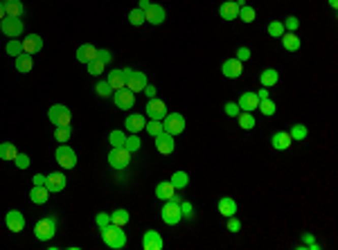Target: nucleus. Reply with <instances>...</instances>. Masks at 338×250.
I'll return each instance as SVG.
<instances>
[{
  "mask_svg": "<svg viewBox=\"0 0 338 250\" xmlns=\"http://www.w3.org/2000/svg\"><path fill=\"white\" fill-rule=\"evenodd\" d=\"M97 59L104 61V64H111L113 61V54L108 50H97Z\"/></svg>",
  "mask_w": 338,
  "mask_h": 250,
  "instance_id": "6e6d98bb",
  "label": "nucleus"
},
{
  "mask_svg": "<svg viewBox=\"0 0 338 250\" xmlns=\"http://www.w3.org/2000/svg\"><path fill=\"white\" fill-rule=\"evenodd\" d=\"M102 241L113 250H122L124 246H127V234H124L122 228L108 223L106 228H102Z\"/></svg>",
  "mask_w": 338,
  "mask_h": 250,
  "instance_id": "f257e3e1",
  "label": "nucleus"
},
{
  "mask_svg": "<svg viewBox=\"0 0 338 250\" xmlns=\"http://www.w3.org/2000/svg\"><path fill=\"white\" fill-rule=\"evenodd\" d=\"M45 187H48L50 194H56V192L66 190V176L61 171H54V174L45 176Z\"/></svg>",
  "mask_w": 338,
  "mask_h": 250,
  "instance_id": "a211bd4d",
  "label": "nucleus"
},
{
  "mask_svg": "<svg viewBox=\"0 0 338 250\" xmlns=\"http://www.w3.org/2000/svg\"><path fill=\"white\" fill-rule=\"evenodd\" d=\"M169 183L176 187V190H185L187 185H190V174L187 171H174L169 178Z\"/></svg>",
  "mask_w": 338,
  "mask_h": 250,
  "instance_id": "2f4dec72",
  "label": "nucleus"
},
{
  "mask_svg": "<svg viewBox=\"0 0 338 250\" xmlns=\"http://www.w3.org/2000/svg\"><path fill=\"white\" fill-rule=\"evenodd\" d=\"M7 14H5V3H0V20H3Z\"/></svg>",
  "mask_w": 338,
  "mask_h": 250,
  "instance_id": "e2e57ef3",
  "label": "nucleus"
},
{
  "mask_svg": "<svg viewBox=\"0 0 338 250\" xmlns=\"http://www.w3.org/2000/svg\"><path fill=\"white\" fill-rule=\"evenodd\" d=\"M306 133H309V131H306L304 124H293V127H291V131H289V135L293 138V142H295V140H304Z\"/></svg>",
  "mask_w": 338,
  "mask_h": 250,
  "instance_id": "c03bdc74",
  "label": "nucleus"
},
{
  "mask_svg": "<svg viewBox=\"0 0 338 250\" xmlns=\"http://www.w3.org/2000/svg\"><path fill=\"white\" fill-rule=\"evenodd\" d=\"M221 72H223V77H228V79H239V77L243 75V64L239 59H228V61H223Z\"/></svg>",
  "mask_w": 338,
  "mask_h": 250,
  "instance_id": "4468645a",
  "label": "nucleus"
},
{
  "mask_svg": "<svg viewBox=\"0 0 338 250\" xmlns=\"http://www.w3.org/2000/svg\"><path fill=\"white\" fill-rule=\"evenodd\" d=\"M270 144H273V149H278V151H287L291 144H293V138L289 135V131H278V133H273V138H270Z\"/></svg>",
  "mask_w": 338,
  "mask_h": 250,
  "instance_id": "412c9836",
  "label": "nucleus"
},
{
  "mask_svg": "<svg viewBox=\"0 0 338 250\" xmlns=\"http://www.w3.org/2000/svg\"><path fill=\"white\" fill-rule=\"evenodd\" d=\"M16 155H18L16 144H12V142L0 144V160H16Z\"/></svg>",
  "mask_w": 338,
  "mask_h": 250,
  "instance_id": "473e14b6",
  "label": "nucleus"
},
{
  "mask_svg": "<svg viewBox=\"0 0 338 250\" xmlns=\"http://www.w3.org/2000/svg\"><path fill=\"white\" fill-rule=\"evenodd\" d=\"M223 111H226V115H228V117H237L239 113H241V108H239V104H237V102H228L226 106H223Z\"/></svg>",
  "mask_w": 338,
  "mask_h": 250,
  "instance_id": "de8ad7c7",
  "label": "nucleus"
},
{
  "mask_svg": "<svg viewBox=\"0 0 338 250\" xmlns=\"http://www.w3.org/2000/svg\"><path fill=\"white\" fill-rule=\"evenodd\" d=\"M163 131H167L169 135H180L185 131V117L180 113H167L163 117Z\"/></svg>",
  "mask_w": 338,
  "mask_h": 250,
  "instance_id": "0eeeda50",
  "label": "nucleus"
},
{
  "mask_svg": "<svg viewBox=\"0 0 338 250\" xmlns=\"http://www.w3.org/2000/svg\"><path fill=\"white\" fill-rule=\"evenodd\" d=\"M144 131H147L149 135H158L160 131H163V119H149L147 124H144Z\"/></svg>",
  "mask_w": 338,
  "mask_h": 250,
  "instance_id": "37998d69",
  "label": "nucleus"
},
{
  "mask_svg": "<svg viewBox=\"0 0 338 250\" xmlns=\"http://www.w3.org/2000/svg\"><path fill=\"white\" fill-rule=\"evenodd\" d=\"M108 142L113 144V147H124V142H127V133H122V131H111L108 133Z\"/></svg>",
  "mask_w": 338,
  "mask_h": 250,
  "instance_id": "ea45409f",
  "label": "nucleus"
},
{
  "mask_svg": "<svg viewBox=\"0 0 338 250\" xmlns=\"http://www.w3.org/2000/svg\"><path fill=\"white\" fill-rule=\"evenodd\" d=\"M165 241H163V234L156 232V230H147L142 237V248L144 250H163Z\"/></svg>",
  "mask_w": 338,
  "mask_h": 250,
  "instance_id": "dca6fc26",
  "label": "nucleus"
},
{
  "mask_svg": "<svg viewBox=\"0 0 338 250\" xmlns=\"http://www.w3.org/2000/svg\"><path fill=\"white\" fill-rule=\"evenodd\" d=\"M329 5H331V7L336 9V7H338V0H329Z\"/></svg>",
  "mask_w": 338,
  "mask_h": 250,
  "instance_id": "0e129e2a",
  "label": "nucleus"
},
{
  "mask_svg": "<svg viewBox=\"0 0 338 250\" xmlns=\"http://www.w3.org/2000/svg\"><path fill=\"white\" fill-rule=\"evenodd\" d=\"M54 158L64 169H75L77 167V153H75V149L68 147V144H59V147H56Z\"/></svg>",
  "mask_w": 338,
  "mask_h": 250,
  "instance_id": "39448f33",
  "label": "nucleus"
},
{
  "mask_svg": "<svg viewBox=\"0 0 338 250\" xmlns=\"http://www.w3.org/2000/svg\"><path fill=\"white\" fill-rule=\"evenodd\" d=\"M5 52H7L9 56H14V59H16L18 54H23V43H20L18 39H9V43L5 45Z\"/></svg>",
  "mask_w": 338,
  "mask_h": 250,
  "instance_id": "c9c22d12",
  "label": "nucleus"
},
{
  "mask_svg": "<svg viewBox=\"0 0 338 250\" xmlns=\"http://www.w3.org/2000/svg\"><path fill=\"white\" fill-rule=\"evenodd\" d=\"M237 122H239V127H241L243 131H251V129H255V115H253V113L241 111L237 115Z\"/></svg>",
  "mask_w": 338,
  "mask_h": 250,
  "instance_id": "72a5a7b5",
  "label": "nucleus"
},
{
  "mask_svg": "<svg viewBox=\"0 0 338 250\" xmlns=\"http://www.w3.org/2000/svg\"><path fill=\"white\" fill-rule=\"evenodd\" d=\"M5 223H7V228L12 232H23L25 230V216L20 214L18 210H9L7 214H5Z\"/></svg>",
  "mask_w": 338,
  "mask_h": 250,
  "instance_id": "f3484780",
  "label": "nucleus"
},
{
  "mask_svg": "<svg viewBox=\"0 0 338 250\" xmlns=\"http://www.w3.org/2000/svg\"><path fill=\"white\" fill-rule=\"evenodd\" d=\"M149 5H151V3H149V0H140V5H138V9H142V12H144V9H147V7H149Z\"/></svg>",
  "mask_w": 338,
  "mask_h": 250,
  "instance_id": "052dcab7",
  "label": "nucleus"
},
{
  "mask_svg": "<svg viewBox=\"0 0 338 250\" xmlns=\"http://www.w3.org/2000/svg\"><path fill=\"white\" fill-rule=\"evenodd\" d=\"M147 75L144 72H138V70H131V75L127 77V88L131 92H142L144 86H147Z\"/></svg>",
  "mask_w": 338,
  "mask_h": 250,
  "instance_id": "2eb2a0df",
  "label": "nucleus"
},
{
  "mask_svg": "<svg viewBox=\"0 0 338 250\" xmlns=\"http://www.w3.org/2000/svg\"><path fill=\"white\" fill-rule=\"evenodd\" d=\"M23 12H25V7H23L20 0H5V14H7V16L20 18V16H23Z\"/></svg>",
  "mask_w": 338,
  "mask_h": 250,
  "instance_id": "7c9ffc66",
  "label": "nucleus"
},
{
  "mask_svg": "<svg viewBox=\"0 0 338 250\" xmlns=\"http://www.w3.org/2000/svg\"><path fill=\"white\" fill-rule=\"evenodd\" d=\"M144 124H147V119L144 115H138V113H133V115L127 117V122H124V127H127L129 133H140L144 129Z\"/></svg>",
  "mask_w": 338,
  "mask_h": 250,
  "instance_id": "393cba45",
  "label": "nucleus"
},
{
  "mask_svg": "<svg viewBox=\"0 0 338 250\" xmlns=\"http://www.w3.org/2000/svg\"><path fill=\"white\" fill-rule=\"evenodd\" d=\"M282 25H284V29H287V32H295V29L300 27V20L295 18V16H289V18L284 20Z\"/></svg>",
  "mask_w": 338,
  "mask_h": 250,
  "instance_id": "8fccbe9b",
  "label": "nucleus"
},
{
  "mask_svg": "<svg viewBox=\"0 0 338 250\" xmlns=\"http://www.w3.org/2000/svg\"><path fill=\"white\" fill-rule=\"evenodd\" d=\"M48 117L54 127H70L72 124V113L68 106H64V104H52L50 111H48Z\"/></svg>",
  "mask_w": 338,
  "mask_h": 250,
  "instance_id": "20e7f679",
  "label": "nucleus"
},
{
  "mask_svg": "<svg viewBox=\"0 0 338 250\" xmlns=\"http://www.w3.org/2000/svg\"><path fill=\"white\" fill-rule=\"evenodd\" d=\"M153 142H156V149H158V153H163V155H169V153H174V135H169L167 131H160L158 135L153 138Z\"/></svg>",
  "mask_w": 338,
  "mask_h": 250,
  "instance_id": "1a4fd4ad",
  "label": "nucleus"
},
{
  "mask_svg": "<svg viewBox=\"0 0 338 250\" xmlns=\"http://www.w3.org/2000/svg\"><path fill=\"white\" fill-rule=\"evenodd\" d=\"M32 183H34V185H45V176H43V174H34Z\"/></svg>",
  "mask_w": 338,
  "mask_h": 250,
  "instance_id": "bf43d9fd",
  "label": "nucleus"
},
{
  "mask_svg": "<svg viewBox=\"0 0 338 250\" xmlns=\"http://www.w3.org/2000/svg\"><path fill=\"white\" fill-rule=\"evenodd\" d=\"M237 104H239L241 111L253 113V111H257V106H259V97H257V92H243Z\"/></svg>",
  "mask_w": 338,
  "mask_h": 250,
  "instance_id": "aec40b11",
  "label": "nucleus"
},
{
  "mask_svg": "<svg viewBox=\"0 0 338 250\" xmlns=\"http://www.w3.org/2000/svg\"><path fill=\"white\" fill-rule=\"evenodd\" d=\"M278 81H280V72L275 70V68H266V70H262V75H259L262 88H273Z\"/></svg>",
  "mask_w": 338,
  "mask_h": 250,
  "instance_id": "bb28decb",
  "label": "nucleus"
},
{
  "mask_svg": "<svg viewBox=\"0 0 338 250\" xmlns=\"http://www.w3.org/2000/svg\"><path fill=\"white\" fill-rule=\"evenodd\" d=\"M97 59V48L93 43H84L79 50H77V61L79 64H88V61Z\"/></svg>",
  "mask_w": 338,
  "mask_h": 250,
  "instance_id": "b1692460",
  "label": "nucleus"
},
{
  "mask_svg": "<svg viewBox=\"0 0 338 250\" xmlns=\"http://www.w3.org/2000/svg\"><path fill=\"white\" fill-rule=\"evenodd\" d=\"M255 16H257V14H255V9H253V7H248V5L239 7V18H241L243 23H253Z\"/></svg>",
  "mask_w": 338,
  "mask_h": 250,
  "instance_id": "49530a36",
  "label": "nucleus"
},
{
  "mask_svg": "<svg viewBox=\"0 0 338 250\" xmlns=\"http://www.w3.org/2000/svg\"><path fill=\"white\" fill-rule=\"evenodd\" d=\"M95 223L100 226V230H102V228H106L108 223H111V214H106V212H100V214L95 216Z\"/></svg>",
  "mask_w": 338,
  "mask_h": 250,
  "instance_id": "603ef678",
  "label": "nucleus"
},
{
  "mask_svg": "<svg viewBox=\"0 0 338 250\" xmlns=\"http://www.w3.org/2000/svg\"><path fill=\"white\" fill-rule=\"evenodd\" d=\"M0 29H3L5 36H12V39H18L23 34V20L20 18H14V16H5L0 20Z\"/></svg>",
  "mask_w": 338,
  "mask_h": 250,
  "instance_id": "6e6552de",
  "label": "nucleus"
},
{
  "mask_svg": "<svg viewBox=\"0 0 338 250\" xmlns=\"http://www.w3.org/2000/svg\"><path fill=\"white\" fill-rule=\"evenodd\" d=\"M70 135H72V127H56L54 129V140L59 144H66L68 140H70Z\"/></svg>",
  "mask_w": 338,
  "mask_h": 250,
  "instance_id": "e433bc0d",
  "label": "nucleus"
},
{
  "mask_svg": "<svg viewBox=\"0 0 338 250\" xmlns=\"http://www.w3.org/2000/svg\"><path fill=\"white\" fill-rule=\"evenodd\" d=\"M180 214H183V218H190L192 216V205H190V203L180 201Z\"/></svg>",
  "mask_w": 338,
  "mask_h": 250,
  "instance_id": "4d7b16f0",
  "label": "nucleus"
},
{
  "mask_svg": "<svg viewBox=\"0 0 338 250\" xmlns=\"http://www.w3.org/2000/svg\"><path fill=\"white\" fill-rule=\"evenodd\" d=\"M228 230L230 232H239L241 230V221L237 216H228Z\"/></svg>",
  "mask_w": 338,
  "mask_h": 250,
  "instance_id": "864d4df0",
  "label": "nucleus"
},
{
  "mask_svg": "<svg viewBox=\"0 0 338 250\" xmlns=\"http://www.w3.org/2000/svg\"><path fill=\"white\" fill-rule=\"evenodd\" d=\"M257 108H259V111H262L266 117H273L275 111H278V108H275V102L268 100V97H266V100H259V106H257Z\"/></svg>",
  "mask_w": 338,
  "mask_h": 250,
  "instance_id": "4c0bfd02",
  "label": "nucleus"
},
{
  "mask_svg": "<svg viewBox=\"0 0 338 250\" xmlns=\"http://www.w3.org/2000/svg\"><path fill=\"white\" fill-rule=\"evenodd\" d=\"M257 97H259V100H266V97H268V90H266V88H264V90H259Z\"/></svg>",
  "mask_w": 338,
  "mask_h": 250,
  "instance_id": "680f3d73",
  "label": "nucleus"
},
{
  "mask_svg": "<svg viewBox=\"0 0 338 250\" xmlns=\"http://www.w3.org/2000/svg\"><path fill=\"white\" fill-rule=\"evenodd\" d=\"M174 194H176V187L171 185L169 180H163V183L156 185V199L169 201V199H174Z\"/></svg>",
  "mask_w": 338,
  "mask_h": 250,
  "instance_id": "a878e982",
  "label": "nucleus"
},
{
  "mask_svg": "<svg viewBox=\"0 0 338 250\" xmlns=\"http://www.w3.org/2000/svg\"><path fill=\"white\" fill-rule=\"evenodd\" d=\"M32 66H34V59L32 54H27V52H23V54L16 56V70L23 72V75H27V72H32Z\"/></svg>",
  "mask_w": 338,
  "mask_h": 250,
  "instance_id": "c756f323",
  "label": "nucleus"
},
{
  "mask_svg": "<svg viewBox=\"0 0 338 250\" xmlns=\"http://www.w3.org/2000/svg\"><path fill=\"white\" fill-rule=\"evenodd\" d=\"M20 43H23V52H27V54H39V52L43 50V39H41L39 34L25 36Z\"/></svg>",
  "mask_w": 338,
  "mask_h": 250,
  "instance_id": "6ab92c4d",
  "label": "nucleus"
},
{
  "mask_svg": "<svg viewBox=\"0 0 338 250\" xmlns=\"http://www.w3.org/2000/svg\"><path fill=\"white\" fill-rule=\"evenodd\" d=\"M140 147H142V142H140V138H138V133H131L127 138V142H124V149L127 151H131V153H135Z\"/></svg>",
  "mask_w": 338,
  "mask_h": 250,
  "instance_id": "a18cd8bd",
  "label": "nucleus"
},
{
  "mask_svg": "<svg viewBox=\"0 0 338 250\" xmlns=\"http://www.w3.org/2000/svg\"><path fill=\"white\" fill-rule=\"evenodd\" d=\"M160 216H163V221L167 223V226H178L183 214H180V199L174 194V199L165 201L163 203V210H160Z\"/></svg>",
  "mask_w": 338,
  "mask_h": 250,
  "instance_id": "f03ea898",
  "label": "nucleus"
},
{
  "mask_svg": "<svg viewBox=\"0 0 338 250\" xmlns=\"http://www.w3.org/2000/svg\"><path fill=\"white\" fill-rule=\"evenodd\" d=\"M48 196H50V192L45 185H34L32 192H29V201H32L34 205H43V203L48 201Z\"/></svg>",
  "mask_w": 338,
  "mask_h": 250,
  "instance_id": "cd10ccee",
  "label": "nucleus"
},
{
  "mask_svg": "<svg viewBox=\"0 0 338 250\" xmlns=\"http://www.w3.org/2000/svg\"><path fill=\"white\" fill-rule=\"evenodd\" d=\"M95 90H97V95H100V97H108L113 92V88L108 86V81H97Z\"/></svg>",
  "mask_w": 338,
  "mask_h": 250,
  "instance_id": "09e8293b",
  "label": "nucleus"
},
{
  "mask_svg": "<svg viewBox=\"0 0 338 250\" xmlns=\"http://www.w3.org/2000/svg\"><path fill=\"white\" fill-rule=\"evenodd\" d=\"M129 75H131V68H127V70H111L106 81L113 90H122V88H127V77Z\"/></svg>",
  "mask_w": 338,
  "mask_h": 250,
  "instance_id": "ddd939ff",
  "label": "nucleus"
},
{
  "mask_svg": "<svg viewBox=\"0 0 338 250\" xmlns=\"http://www.w3.org/2000/svg\"><path fill=\"white\" fill-rule=\"evenodd\" d=\"M129 23H131L133 27L144 25V12L142 9H131V12H129Z\"/></svg>",
  "mask_w": 338,
  "mask_h": 250,
  "instance_id": "a19ab883",
  "label": "nucleus"
},
{
  "mask_svg": "<svg viewBox=\"0 0 338 250\" xmlns=\"http://www.w3.org/2000/svg\"><path fill=\"white\" fill-rule=\"evenodd\" d=\"M280 39H282V48L287 52H298L300 50V36H295V32H284Z\"/></svg>",
  "mask_w": 338,
  "mask_h": 250,
  "instance_id": "c85d7f7f",
  "label": "nucleus"
},
{
  "mask_svg": "<svg viewBox=\"0 0 338 250\" xmlns=\"http://www.w3.org/2000/svg\"><path fill=\"white\" fill-rule=\"evenodd\" d=\"M88 72H90L93 77H100L102 72H104V68H106V64L104 61H100V59H93V61H88Z\"/></svg>",
  "mask_w": 338,
  "mask_h": 250,
  "instance_id": "79ce46f5",
  "label": "nucleus"
},
{
  "mask_svg": "<svg viewBox=\"0 0 338 250\" xmlns=\"http://www.w3.org/2000/svg\"><path fill=\"white\" fill-rule=\"evenodd\" d=\"M235 59H239L241 64H243V61H248V59H251V50H248L246 45H241V48L237 50V56H235Z\"/></svg>",
  "mask_w": 338,
  "mask_h": 250,
  "instance_id": "5fc2aeb1",
  "label": "nucleus"
},
{
  "mask_svg": "<svg viewBox=\"0 0 338 250\" xmlns=\"http://www.w3.org/2000/svg\"><path fill=\"white\" fill-rule=\"evenodd\" d=\"M144 111H147L149 119H163L165 115H167V104H165L163 100L151 97V100L147 102V106H144Z\"/></svg>",
  "mask_w": 338,
  "mask_h": 250,
  "instance_id": "9b49d317",
  "label": "nucleus"
},
{
  "mask_svg": "<svg viewBox=\"0 0 338 250\" xmlns=\"http://www.w3.org/2000/svg\"><path fill=\"white\" fill-rule=\"evenodd\" d=\"M131 163V151H127L124 147H113L108 151V165L113 169H127Z\"/></svg>",
  "mask_w": 338,
  "mask_h": 250,
  "instance_id": "423d86ee",
  "label": "nucleus"
},
{
  "mask_svg": "<svg viewBox=\"0 0 338 250\" xmlns=\"http://www.w3.org/2000/svg\"><path fill=\"white\" fill-rule=\"evenodd\" d=\"M165 16H167V12H165L163 5H156L151 3L147 9H144V20L151 25H163L165 23Z\"/></svg>",
  "mask_w": 338,
  "mask_h": 250,
  "instance_id": "9d476101",
  "label": "nucleus"
},
{
  "mask_svg": "<svg viewBox=\"0 0 338 250\" xmlns=\"http://www.w3.org/2000/svg\"><path fill=\"white\" fill-rule=\"evenodd\" d=\"M113 102H115L117 108H122V111H129V108H133V104H135V92H131L129 88L115 90V95H113Z\"/></svg>",
  "mask_w": 338,
  "mask_h": 250,
  "instance_id": "f8f14e48",
  "label": "nucleus"
},
{
  "mask_svg": "<svg viewBox=\"0 0 338 250\" xmlns=\"http://www.w3.org/2000/svg\"><path fill=\"white\" fill-rule=\"evenodd\" d=\"M219 16L223 20H235L239 18V5L235 0H228V3H221L219 5Z\"/></svg>",
  "mask_w": 338,
  "mask_h": 250,
  "instance_id": "4be33fe9",
  "label": "nucleus"
},
{
  "mask_svg": "<svg viewBox=\"0 0 338 250\" xmlns=\"http://www.w3.org/2000/svg\"><path fill=\"white\" fill-rule=\"evenodd\" d=\"M14 163H16L18 169H27V167H29V155L27 153H18Z\"/></svg>",
  "mask_w": 338,
  "mask_h": 250,
  "instance_id": "3c124183",
  "label": "nucleus"
},
{
  "mask_svg": "<svg viewBox=\"0 0 338 250\" xmlns=\"http://www.w3.org/2000/svg\"><path fill=\"white\" fill-rule=\"evenodd\" d=\"M217 210L221 212V216H235L237 214V201L230 199V196H223L217 203Z\"/></svg>",
  "mask_w": 338,
  "mask_h": 250,
  "instance_id": "5701e85b",
  "label": "nucleus"
},
{
  "mask_svg": "<svg viewBox=\"0 0 338 250\" xmlns=\"http://www.w3.org/2000/svg\"><path fill=\"white\" fill-rule=\"evenodd\" d=\"M111 223L113 226H117V228H124L129 223V212L127 210H122V207H119V210H115L111 214Z\"/></svg>",
  "mask_w": 338,
  "mask_h": 250,
  "instance_id": "f704fd0d",
  "label": "nucleus"
},
{
  "mask_svg": "<svg viewBox=\"0 0 338 250\" xmlns=\"http://www.w3.org/2000/svg\"><path fill=\"white\" fill-rule=\"evenodd\" d=\"M34 234H36L39 241H50V239L56 234V218L50 214V216H43L41 221H36Z\"/></svg>",
  "mask_w": 338,
  "mask_h": 250,
  "instance_id": "7ed1b4c3",
  "label": "nucleus"
},
{
  "mask_svg": "<svg viewBox=\"0 0 338 250\" xmlns=\"http://www.w3.org/2000/svg\"><path fill=\"white\" fill-rule=\"evenodd\" d=\"M144 95H147L149 97V100H151V97H156V92H158V90H156V86H151V83H147V86H144Z\"/></svg>",
  "mask_w": 338,
  "mask_h": 250,
  "instance_id": "13d9d810",
  "label": "nucleus"
},
{
  "mask_svg": "<svg viewBox=\"0 0 338 250\" xmlns=\"http://www.w3.org/2000/svg\"><path fill=\"white\" fill-rule=\"evenodd\" d=\"M266 32H268V36L270 39H280L287 29H284V25L280 23V20H273V23H268V27H266Z\"/></svg>",
  "mask_w": 338,
  "mask_h": 250,
  "instance_id": "58836bf2",
  "label": "nucleus"
}]
</instances>
